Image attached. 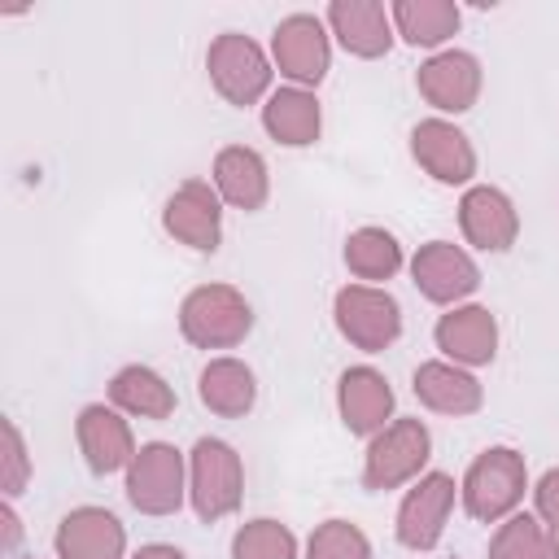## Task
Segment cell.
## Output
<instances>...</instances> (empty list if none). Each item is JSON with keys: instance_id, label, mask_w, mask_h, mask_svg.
<instances>
[{"instance_id": "1", "label": "cell", "mask_w": 559, "mask_h": 559, "mask_svg": "<svg viewBox=\"0 0 559 559\" xmlns=\"http://www.w3.org/2000/svg\"><path fill=\"white\" fill-rule=\"evenodd\" d=\"M528 493V467H524V454L511 450V445H489L480 450L463 480H459V498H463V511L476 520V524H502L507 515L520 511Z\"/></svg>"}, {"instance_id": "2", "label": "cell", "mask_w": 559, "mask_h": 559, "mask_svg": "<svg viewBox=\"0 0 559 559\" xmlns=\"http://www.w3.org/2000/svg\"><path fill=\"white\" fill-rule=\"evenodd\" d=\"M253 332V306L236 284H197L179 301V336L192 349H236Z\"/></svg>"}, {"instance_id": "3", "label": "cell", "mask_w": 559, "mask_h": 559, "mask_svg": "<svg viewBox=\"0 0 559 559\" xmlns=\"http://www.w3.org/2000/svg\"><path fill=\"white\" fill-rule=\"evenodd\" d=\"M205 74H210L214 92L227 105H236V109L258 105V100H266L275 92L271 87V79H275L271 52L253 35H245V31H223V35L210 39V48H205Z\"/></svg>"}, {"instance_id": "4", "label": "cell", "mask_w": 559, "mask_h": 559, "mask_svg": "<svg viewBox=\"0 0 559 559\" xmlns=\"http://www.w3.org/2000/svg\"><path fill=\"white\" fill-rule=\"evenodd\" d=\"M188 502L197 520L218 524L240 511L245 502V463L231 441L223 437H201L188 450Z\"/></svg>"}, {"instance_id": "5", "label": "cell", "mask_w": 559, "mask_h": 559, "mask_svg": "<svg viewBox=\"0 0 559 559\" xmlns=\"http://www.w3.org/2000/svg\"><path fill=\"white\" fill-rule=\"evenodd\" d=\"M432 459V432L424 419H393L384 424L371 441H367V454H362V489L371 493H389V489H402L411 480L424 476Z\"/></svg>"}, {"instance_id": "6", "label": "cell", "mask_w": 559, "mask_h": 559, "mask_svg": "<svg viewBox=\"0 0 559 559\" xmlns=\"http://www.w3.org/2000/svg\"><path fill=\"white\" fill-rule=\"evenodd\" d=\"M127 502L140 515H175L188 502V454L170 441H144L127 467Z\"/></svg>"}, {"instance_id": "7", "label": "cell", "mask_w": 559, "mask_h": 559, "mask_svg": "<svg viewBox=\"0 0 559 559\" xmlns=\"http://www.w3.org/2000/svg\"><path fill=\"white\" fill-rule=\"evenodd\" d=\"M332 319H336V332L362 354H384L402 336V306L380 284H345V288H336Z\"/></svg>"}, {"instance_id": "8", "label": "cell", "mask_w": 559, "mask_h": 559, "mask_svg": "<svg viewBox=\"0 0 559 559\" xmlns=\"http://www.w3.org/2000/svg\"><path fill=\"white\" fill-rule=\"evenodd\" d=\"M271 61L293 87H319L332 70V31L319 13H288L271 31Z\"/></svg>"}, {"instance_id": "9", "label": "cell", "mask_w": 559, "mask_h": 559, "mask_svg": "<svg viewBox=\"0 0 559 559\" xmlns=\"http://www.w3.org/2000/svg\"><path fill=\"white\" fill-rule=\"evenodd\" d=\"M454 498H459V485L450 472H424L419 480H411V489L397 502V520H393L397 542L406 550H432L450 524Z\"/></svg>"}, {"instance_id": "10", "label": "cell", "mask_w": 559, "mask_h": 559, "mask_svg": "<svg viewBox=\"0 0 559 559\" xmlns=\"http://www.w3.org/2000/svg\"><path fill=\"white\" fill-rule=\"evenodd\" d=\"M411 280L419 288V297H428L432 306H463L476 288H480V266L476 258L454 245V240H428L415 249L411 258Z\"/></svg>"}, {"instance_id": "11", "label": "cell", "mask_w": 559, "mask_h": 559, "mask_svg": "<svg viewBox=\"0 0 559 559\" xmlns=\"http://www.w3.org/2000/svg\"><path fill=\"white\" fill-rule=\"evenodd\" d=\"M162 227L170 240L197 253H214L223 245V197L210 179H183L162 205Z\"/></svg>"}, {"instance_id": "12", "label": "cell", "mask_w": 559, "mask_h": 559, "mask_svg": "<svg viewBox=\"0 0 559 559\" xmlns=\"http://www.w3.org/2000/svg\"><path fill=\"white\" fill-rule=\"evenodd\" d=\"M480 87H485V70L467 48H441L415 70V92L437 114H467L480 100Z\"/></svg>"}, {"instance_id": "13", "label": "cell", "mask_w": 559, "mask_h": 559, "mask_svg": "<svg viewBox=\"0 0 559 559\" xmlns=\"http://www.w3.org/2000/svg\"><path fill=\"white\" fill-rule=\"evenodd\" d=\"M74 441H79V454L87 463L92 476H114V472H127L131 459H135V432L127 424V415L109 402H87L74 419Z\"/></svg>"}, {"instance_id": "14", "label": "cell", "mask_w": 559, "mask_h": 559, "mask_svg": "<svg viewBox=\"0 0 559 559\" xmlns=\"http://www.w3.org/2000/svg\"><path fill=\"white\" fill-rule=\"evenodd\" d=\"M411 157L419 162L424 175H432L445 188H463L476 175V148L463 127L450 118H419L411 127Z\"/></svg>"}, {"instance_id": "15", "label": "cell", "mask_w": 559, "mask_h": 559, "mask_svg": "<svg viewBox=\"0 0 559 559\" xmlns=\"http://www.w3.org/2000/svg\"><path fill=\"white\" fill-rule=\"evenodd\" d=\"M459 231L467 245L485 253H507L520 240V210L493 183H472L459 197Z\"/></svg>"}, {"instance_id": "16", "label": "cell", "mask_w": 559, "mask_h": 559, "mask_svg": "<svg viewBox=\"0 0 559 559\" xmlns=\"http://www.w3.org/2000/svg\"><path fill=\"white\" fill-rule=\"evenodd\" d=\"M336 411L349 437H376L384 424H393V384L384 380V371L358 362L345 367L336 380Z\"/></svg>"}, {"instance_id": "17", "label": "cell", "mask_w": 559, "mask_h": 559, "mask_svg": "<svg viewBox=\"0 0 559 559\" xmlns=\"http://www.w3.org/2000/svg\"><path fill=\"white\" fill-rule=\"evenodd\" d=\"M432 341H437V349L445 354V362L485 367V362H493V354H498V319H493L489 306L463 301V306H450V310L437 319Z\"/></svg>"}, {"instance_id": "18", "label": "cell", "mask_w": 559, "mask_h": 559, "mask_svg": "<svg viewBox=\"0 0 559 559\" xmlns=\"http://www.w3.org/2000/svg\"><path fill=\"white\" fill-rule=\"evenodd\" d=\"M57 559H122L127 555V528L105 507H74L61 515L52 533Z\"/></svg>"}, {"instance_id": "19", "label": "cell", "mask_w": 559, "mask_h": 559, "mask_svg": "<svg viewBox=\"0 0 559 559\" xmlns=\"http://www.w3.org/2000/svg\"><path fill=\"white\" fill-rule=\"evenodd\" d=\"M328 31L336 35V44L349 52V57H362V61H376L393 48V17L380 0H332L328 13H323Z\"/></svg>"}, {"instance_id": "20", "label": "cell", "mask_w": 559, "mask_h": 559, "mask_svg": "<svg viewBox=\"0 0 559 559\" xmlns=\"http://www.w3.org/2000/svg\"><path fill=\"white\" fill-rule=\"evenodd\" d=\"M411 389H415L419 406H428L432 415H450V419L476 415L485 406V384L467 367L445 362V358L419 362L415 376H411Z\"/></svg>"}, {"instance_id": "21", "label": "cell", "mask_w": 559, "mask_h": 559, "mask_svg": "<svg viewBox=\"0 0 559 559\" xmlns=\"http://www.w3.org/2000/svg\"><path fill=\"white\" fill-rule=\"evenodd\" d=\"M210 183L214 192L223 197V205L231 210H262L266 197H271V170H266V157L249 144H227L214 153V166H210Z\"/></svg>"}, {"instance_id": "22", "label": "cell", "mask_w": 559, "mask_h": 559, "mask_svg": "<svg viewBox=\"0 0 559 559\" xmlns=\"http://www.w3.org/2000/svg\"><path fill=\"white\" fill-rule=\"evenodd\" d=\"M262 127L275 144L284 148H306L319 140L323 131V105L310 87H275L266 100H262Z\"/></svg>"}, {"instance_id": "23", "label": "cell", "mask_w": 559, "mask_h": 559, "mask_svg": "<svg viewBox=\"0 0 559 559\" xmlns=\"http://www.w3.org/2000/svg\"><path fill=\"white\" fill-rule=\"evenodd\" d=\"M197 397L205 411L223 415V419H245L258 402V376L249 362L231 358V354H218L201 367L197 376Z\"/></svg>"}, {"instance_id": "24", "label": "cell", "mask_w": 559, "mask_h": 559, "mask_svg": "<svg viewBox=\"0 0 559 559\" xmlns=\"http://www.w3.org/2000/svg\"><path fill=\"white\" fill-rule=\"evenodd\" d=\"M109 406H118L131 419H170L179 397L162 371H153L144 362H127L109 380Z\"/></svg>"}, {"instance_id": "25", "label": "cell", "mask_w": 559, "mask_h": 559, "mask_svg": "<svg viewBox=\"0 0 559 559\" xmlns=\"http://www.w3.org/2000/svg\"><path fill=\"white\" fill-rule=\"evenodd\" d=\"M389 17H393V31L411 44V48H437L459 31L463 13L454 0H393L389 4Z\"/></svg>"}, {"instance_id": "26", "label": "cell", "mask_w": 559, "mask_h": 559, "mask_svg": "<svg viewBox=\"0 0 559 559\" xmlns=\"http://www.w3.org/2000/svg\"><path fill=\"white\" fill-rule=\"evenodd\" d=\"M345 266L358 284H380L393 280L402 266H406V253H402V240L384 227H358L345 236Z\"/></svg>"}, {"instance_id": "27", "label": "cell", "mask_w": 559, "mask_h": 559, "mask_svg": "<svg viewBox=\"0 0 559 559\" xmlns=\"http://www.w3.org/2000/svg\"><path fill=\"white\" fill-rule=\"evenodd\" d=\"M489 559H559V542L528 511L507 515L489 537Z\"/></svg>"}, {"instance_id": "28", "label": "cell", "mask_w": 559, "mask_h": 559, "mask_svg": "<svg viewBox=\"0 0 559 559\" xmlns=\"http://www.w3.org/2000/svg\"><path fill=\"white\" fill-rule=\"evenodd\" d=\"M231 559H297V533L271 515L245 520L231 537Z\"/></svg>"}, {"instance_id": "29", "label": "cell", "mask_w": 559, "mask_h": 559, "mask_svg": "<svg viewBox=\"0 0 559 559\" xmlns=\"http://www.w3.org/2000/svg\"><path fill=\"white\" fill-rule=\"evenodd\" d=\"M306 559H371V542L349 520H323L306 537Z\"/></svg>"}, {"instance_id": "30", "label": "cell", "mask_w": 559, "mask_h": 559, "mask_svg": "<svg viewBox=\"0 0 559 559\" xmlns=\"http://www.w3.org/2000/svg\"><path fill=\"white\" fill-rule=\"evenodd\" d=\"M31 480V454H26V437L13 419H4V476H0V489L4 498L13 502Z\"/></svg>"}, {"instance_id": "31", "label": "cell", "mask_w": 559, "mask_h": 559, "mask_svg": "<svg viewBox=\"0 0 559 559\" xmlns=\"http://www.w3.org/2000/svg\"><path fill=\"white\" fill-rule=\"evenodd\" d=\"M533 515L546 524V533L559 542V467H546L533 485Z\"/></svg>"}, {"instance_id": "32", "label": "cell", "mask_w": 559, "mask_h": 559, "mask_svg": "<svg viewBox=\"0 0 559 559\" xmlns=\"http://www.w3.org/2000/svg\"><path fill=\"white\" fill-rule=\"evenodd\" d=\"M0 524H4V550H17L22 520H17V511H13V502H9V498H4V507H0Z\"/></svg>"}, {"instance_id": "33", "label": "cell", "mask_w": 559, "mask_h": 559, "mask_svg": "<svg viewBox=\"0 0 559 559\" xmlns=\"http://www.w3.org/2000/svg\"><path fill=\"white\" fill-rule=\"evenodd\" d=\"M131 559H188L179 546H170V542H148V546H140Z\"/></svg>"}]
</instances>
